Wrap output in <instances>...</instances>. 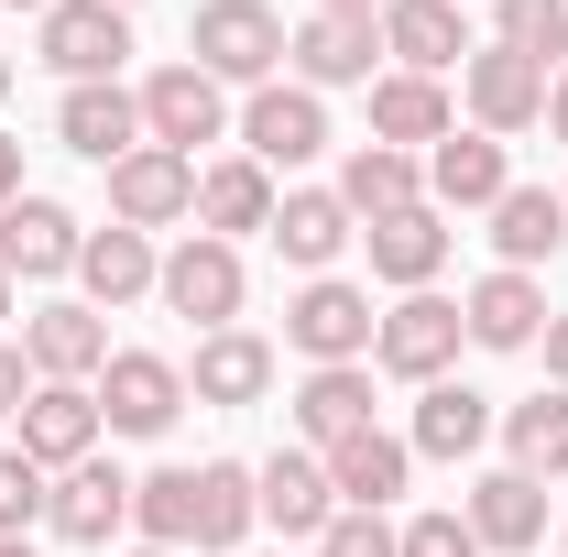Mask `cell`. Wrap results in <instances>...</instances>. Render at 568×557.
<instances>
[{"label":"cell","mask_w":568,"mask_h":557,"mask_svg":"<svg viewBox=\"0 0 568 557\" xmlns=\"http://www.w3.org/2000/svg\"><path fill=\"white\" fill-rule=\"evenodd\" d=\"M0 99H11V55H0Z\"/></svg>","instance_id":"c3c4849f"},{"label":"cell","mask_w":568,"mask_h":557,"mask_svg":"<svg viewBox=\"0 0 568 557\" xmlns=\"http://www.w3.org/2000/svg\"><path fill=\"white\" fill-rule=\"evenodd\" d=\"M372 55H383V22H339V11H306L295 33H284V67L295 88H372Z\"/></svg>","instance_id":"4fadbf2b"},{"label":"cell","mask_w":568,"mask_h":557,"mask_svg":"<svg viewBox=\"0 0 568 557\" xmlns=\"http://www.w3.org/2000/svg\"><path fill=\"white\" fill-rule=\"evenodd\" d=\"M77 252H88V230H77V209H55V198H11L0 209V274L11 284H55V274H77Z\"/></svg>","instance_id":"7c38bea8"},{"label":"cell","mask_w":568,"mask_h":557,"mask_svg":"<svg viewBox=\"0 0 568 557\" xmlns=\"http://www.w3.org/2000/svg\"><path fill=\"white\" fill-rule=\"evenodd\" d=\"M317 557H394V525H383V514H328Z\"/></svg>","instance_id":"f35d334b"},{"label":"cell","mask_w":568,"mask_h":557,"mask_svg":"<svg viewBox=\"0 0 568 557\" xmlns=\"http://www.w3.org/2000/svg\"><path fill=\"white\" fill-rule=\"evenodd\" d=\"M547 317H558V306H547V284H536V274H503V263L459 295L470 350H536V340H547Z\"/></svg>","instance_id":"9a60e30c"},{"label":"cell","mask_w":568,"mask_h":557,"mask_svg":"<svg viewBox=\"0 0 568 557\" xmlns=\"http://www.w3.org/2000/svg\"><path fill=\"white\" fill-rule=\"evenodd\" d=\"M142 142L197 164V142H230V88L209 67H153L142 77Z\"/></svg>","instance_id":"52a82bcc"},{"label":"cell","mask_w":568,"mask_h":557,"mask_svg":"<svg viewBox=\"0 0 568 557\" xmlns=\"http://www.w3.org/2000/svg\"><path fill=\"white\" fill-rule=\"evenodd\" d=\"M241 153H252L263 175L317 164V153H328V99H317V88H295V77L252 88V99H241Z\"/></svg>","instance_id":"5b68a950"},{"label":"cell","mask_w":568,"mask_h":557,"mask_svg":"<svg viewBox=\"0 0 568 557\" xmlns=\"http://www.w3.org/2000/svg\"><path fill=\"white\" fill-rule=\"evenodd\" d=\"M459 514H470L481 557H525V547H547V482H525V470H481Z\"/></svg>","instance_id":"d6986e66"},{"label":"cell","mask_w":568,"mask_h":557,"mask_svg":"<svg viewBox=\"0 0 568 557\" xmlns=\"http://www.w3.org/2000/svg\"><path fill=\"white\" fill-rule=\"evenodd\" d=\"M197 230L241 252V230H274V175L252 164V153H230V164H197Z\"/></svg>","instance_id":"f1b7e54d"},{"label":"cell","mask_w":568,"mask_h":557,"mask_svg":"<svg viewBox=\"0 0 568 557\" xmlns=\"http://www.w3.org/2000/svg\"><path fill=\"white\" fill-rule=\"evenodd\" d=\"M88 394H99V426H110V437H164V426L186 416V361H164V350H110V372H99Z\"/></svg>","instance_id":"277c9868"},{"label":"cell","mask_w":568,"mask_h":557,"mask_svg":"<svg viewBox=\"0 0 568 557\" xmlns=\"http://www.w3.org/2000/svg\"><path fill=\"white\" fill-rule=\"evenodd\" d=\"M153 274H164V252H153V230H88V252H77V284H88V306L110 317V306H132V295H153Z\"/></svg>","instance_id":"83f0119b"},{"label":"cell","mask_w":568,"mask_h":557,"mask_svg":"<svg viewBox=\"0 0 568 557\" xmlns=\"http://www.w3.org/2000/svg\"><path fill=\"white\" fill-rule=\"evenodd\" d=\"M459 340H470V328H459V306H448L437 284H426V295H394L383 328H372V372H394V383H416V394H426V383H448Z\"/></svg>","instance_id":"3957f363"},{"label":"cell","mask_w":568,"mask_h":557,"mask_svg":"<svg viewBox=\"0 0 568 557\" xmlns=\"http://www.w3.org/2000/svg\"><path fill=\"white\" fill-rule=\"evenodd\" d=\"M11 198H22V142L0 132V209H11Z\"/></svg>","instance_id":"7bdbcfd3"},{"label":"cell","mask_w":568,"mask_h":557,"mask_svg":"<svg viewBox=\"0 0 568 557\" xmlns=\"http://www.w3.org/2000/svg\"><path fill=\"white\" fill-rule=\"evenodd\" d=\"M22 459L55 482L77 459H99V394L88 383H33V405H22Z\"/></svg>","instance_id":"5bb4252c"},{"label":"cell","mask_w":568,"mask_h":557,"mask_svg":"<svg viewBox=\"0 0 568 557\" xmlns=\"http://www.w3.org/2000/svg\"><path fill=\"white\" fill-rule=\"evenodd\" d=\"M361 252H372V274L394 284V295H426L437 263H448V219H437V209H394V219L361 230Z\"/></svg>","instance_id":"4316f807"},{"label":"cell","mask_w":568,"mask_h":557,"mask_svg":"<svg viewBox=\"0 0 568 557\" xmlns=\"http://www.w3.org/2000/svg\"><path fill=\"white\" fill-rule=\"evenodd\" d=\"M110 11H142V0H110Z\"/></svg>","instance_id":"f907efd6"},{"label":"cell","mask_w":568,"mask_h":557,"mask_svg":"<svg viewBox=\"0 0 568 557\" xmlns=\"http://www.w3.org/2000/svg\"><path fill=\"white\" fill-rule=\"evenodd\" d=\"M186 67H209L219 88H274V67H284L274 0H209V11L186 22Z\"/></svg>","instance_id":"6da1fadb"},{"label":"cell","mask_w":568,"mask_h":557,"mask_svg":"<svg viewBox=\"0 0 568 557\" xmlns=\"http://www.w3.org/2000/svg\"><path fill=\"white\" fill-rule=\"evenodd\" d=\"M110 219H121V230H175V219H197V164L164 153V142L121 153V164H110Z\"/></svg>","instance_id":"30bf717a"},{"label":"cell","mask_w":568,"mask_h":557,"mask_svg":"<svg viewBox=\"0 0 568 557\" xmlns=\"http://www.w3.org/2000/svg\"><path fill=\"white\" fill-rule=\"evenodd\" d=\"M493 44H514V55H536V67L558 77V55H568V0H493Z\"/></svg>","instance_id":"d590c367"},{"label":"cell","mask_w":568,"mask_h":557,"mask_svg":"<svg viewBox=\"0 0 568 557\" xmlns=\"http://www.w3.org/2000/svg\"><path fill=\"white\" fill-rule=\"evenodd\" d=\"M351 241H361V219L339 209V186H295V198H274V252L295 263V274H328Z\"/></svg>","instance_id":"d4e9b609"},{"label":"cell","mask_w":568,"mask_h":557,"mask_svg":"<svg viewBox=\"0 0 568 557\" xmlns=\"http://www.w3.org/2000/svg\"><path fill=\"white\" fill-rule=\"evenodd\" d=\"M33 55L67 77V88H99V77H121V55H132V11H110V0H55V11L33 22Z\"/></svg>","instance_id":"8992f818"},{"label":"cell","mask_w":568,"mask_h":557,"mask_svg":"<svg viewBox=\"0 0 568 557\" xmlns=\"http://www.w3.org/2000/svg\"><path fill=\"white\" fill-rule=\"evenodd\" d=\"M405 482H416V448L383 437V426H361V437L328 448V492H339V514H383V503H405Z\"/></svg>","instance_id":"44dd1931"},{"label":"cell","mask_w":568,"mask_h":557,"mask_svg":"<svg viewBox=\"0 0 568 557\" xmlns=\"http://www.w3.org/2000/svg\"><path fill=\"white\" fill-rule=\"evenodd\" d=\"M339 209H351V219L426 209V164H416V153H394V142H361L351 164H339Z\"/></svg>","instance_id":"4dcf8cb0"},{"label":"cell","mask_w":568,"mask_h":557,"mask_svg":"<svg viewBox=\"0 0 568 557\" xmlns=\"http://www.w3.org/2000/svg\"><path fill=\"white\" fill-rule=\"evenodd\" d=\"M493 426H503L493 394H470V383H426L405 448H416V459H481V448H493Z\"/></svg>","instance_id":"484cf974"},{"label":"cell","mask_w":568,"mask_h":557,"mask_svg":"<svg viewBox=\"0 0 568 557\" xmlns=\"http://www.w3.org/2000/svg\"><path fill=\"white\" fill-rule=\"evenodd\" d=\"M252 492H263V525H274V536H328V514H339L317 448H274V459L252 470Z\"/></svg>","instance_id":"7402d4cb"},{"label":"cell","mask_w":568,"mask_h":557,"mask_svg":"<svg viewBox=\"0 0 568 557\" xmlns=\"http://www.w3.org/2000/svg\"><path fill=\"white\" fill-rule=\"evenodd\" d=\"M459 132V121H448V88H437V77H372V142H394V153H437V142Z\"/></svg>","instance_id":"f546056e"},{"label":"cell","mask_w":568,"mask_h":557,"mask_svg":"<svg viewBox=\"0 0 568 557\" xmlns=\"http://www.w3.org/2000/svg\"><path fill=\"white\" fill-rule=\"evenodd\" d=\"M383 55H394L405 77L470 67V22H459V0H394V11H383Z\"/></svg>","instance_id":"603a6c76"},{"label":"cell","mask_w":568,"mask_h":557,"mask_svg":"<svg viewBox=\"0 0 568 557\" xmlns=\"http://www.w3.org/2000/svg\"><path fill=\"white\" fill-rule=\"evenodd\" d=\"M558 241H568V198H547V186H503V198H493V252H503V274H536Z\"/></svg>","instance_id":"d6a6232c"},{"label":"cell","mask_w":568,"mask_h":557,"mask_svg":"<svg viewBox=\"0 0 568 557\" xmlns=\"http://www.w3.org/2000/svg\"><path fill=\"white\" fill-rule=\"evenodd\" d=\"M0 328H11V274H0Z\"/></svg>","instance_id":"7dc6e473"},{"label":"cell","mask_w":568,"mask_h":557,"mask_svg":"<svg viewBox=\"0 0 568 557\" xmlns=\"http://www.w3.org/2000/svg\"><path fill=\"white\" fill-rule=\"evenodd\" d=\"M22 361H33V383H99L110 372V317L67 295V306H33L22 317Z\"/></svg>","instance_id":"8fae6325"},{"label":"cell","mask_w":568,"mask_h":557,"mask_svg":"<svg viewBox=\"0 0 568 557\" xmlns=\"http://www.w3.org/2000/svg\"><path fill=\"white\" fill-rule=\"evenodd\" d=\"M372 328H383L372 295L339 284V274H306V284H295V306H284V340L306 350L317 372H328V361H372Z\"/></svg>","instance_id":"ba28073f"},{"label":"cell","mask_w":568,"mask_h":557,"mask_svg":"<svg viewBox=\"0 0 568 557\" xmlns=\"http://www.w3.org/2000/svg\"><path fill=\"white\" fill-rule=\"evenodd\" d=\"M284 416H295V437L328 459L339 437H361V426H372V361H328V372H306Z\"/></svg>","instance_id":"ffe728a7"},{"label":"cell","mask_w":568,"mask_h":557,"mask_svg":"<svg viewBox=\"0 0 568 557\" xmlns=\"http://www.w3.org/2000/svg\"><path fill=\"white\" fill-rule=\"evenodd\" d=\"M503 186H514V164H503L493 132H448L437 153H426V209H437V219H448V209H481V219H493Z\"/></svg>","instance_id":"cb8c5ba5"},{"label":"cell","mask_w":568,"mask_h":557,"mask_svg":"<svg viewBox=\"0 0 568 557\" xmlns=\"http://www.w3.org/2000/svg\"><path fill=\"white\" fill-rule=\"evenodd\" d=\"M55 142H67V153H88V164H121V153H142V88H121V77L67 88V99H55Z\"/></svg>","instance_id":"2e32d148"},{"label":"cell","mask_w":568,"mask_h":557,"mask_svg":"<svg viewBox=\"0 0 568 557\" xmlns=\"http://www.w3.org/2000/svg\"><path fill=\"white\" fill-rule=\"evenodd\" d=\"M274 394V340H252V328H209L197 361H186V405H263Z\"/></svg>","instance_id":"e0dca14e"},{"label":"cell","mask_w":568,"mask_h":557,"mask_svg":"<svg viewBox=\"0 0 568 557\" xmlns=\"http://www.w3.org/2000/svg\"><path fill=\"white\" fill-rule=\"evenodd\" d=\"M132 557H175V547H132Z\"/></svg>","instance_id":"681fc988"},{"label":"cell","mask_w":568,"mask_h":557,"mask_svg":"<svg viewBox=\"0 0 568 557\" xmlns=\"http://www.w3.org/2000/svg\"><path fill=\"white\" fill-rule=\"evenodd\" d=\"M44 470H33V459H22V448H0V536H33V525H44Z\"/></svg>","instance_id":"8d00e7d4"},{"label":"cell","mask_w":568,"mask_h":557,"mask_svg":"<svg viewBox=\"0 0 568 557\" xmlns=\"http://www.w3.org/2000/svg\"><path fill=\"white\" fill-rule=\"evenodd\" d=\"M153 295L209 340V328H241V295H252V274H241V252L230 241H209V230H186L175 252H164V274H153Z\"/></svg>","instance_id":"7a4b0ae2"},{"label":"cell","mask_w":568,"mask_h":557,"mask_svg":"<svg viewBox=\"0 0 568 557\" xmlns=\"http://www.w3.org/2000/svg\"><path fill=\"white\" fill-rule=\"evenodd\" d=\"M0 11H33V22H44V11H55V0H0Z\"/></svg>","instance_id":"f6af8a7d"},{"label":"cell","mask_w":568,"mask_h":557,"mask_svg":"<svg viewBox=\"0 0 568 557\" xmlns=\"http://www.w3.org/2000/svg\"><path fill=\"white\" fill-rule=\"evenodd\" d=\"M547 142H568V67L547 77Z\"/></svg>","instance_id":"b9f144b4"},{"label":"cell","mask_w":568,"mask_h":557,"mask_svg":"<svg viewBox=\"0 0 568 557\" xmlns=\"http://www.w3.org/2000/svg\"><path fill=\"white\" fill-rule=\"evenodd\" d=\"M33 405V361H22V340H0V416H22Z\"/></svg>","instance_id":"ab89813d"},{"label":"cell","mask_w":568,"mask_h":557,"mask_svg":"<svg viewBox=\"0 0 568 557\" xmlns=\"http://www.w3.org/2000/svg\"><path fill=\"white\" fill-rule=\"evenodd\" d=\"M252 525H263V492H252V470H241V459H197V547L230 557Z\"/></svg>","instance_id":"836d02e7"},{"label":"cell","mask_w":568,"mask_h":557,"mask_svg":"<svg viewBox=\"0 0 568 557\" xmlns=\"http://www.w3.org/2000/svg\"><path fill=\"white\" fill-rule=\"evenodd\" d=\"M459 88H470V132H493V142H514V132L547 121V67L514 55V44H481V55L459 67Z\"/></svg>","instance_id":"9c48e42d"},{"label":"cell","mask_w":568,"mask_h":557,"mask_svg":"<svg viewBox=\"0 0 568 557\" xmlns=\"http://www.w3.org/2000/svg\"><path fill=\"white\" fill-rule=\"evenodd\" d=\"M317 11H339V22H383L394 0H317Z\"/></svg>","instance_id":"ee69618b"},{"label":"cell","mask_w":568,"mask_h":557,"mask_svg":"<svg viewBox=\"0 0 568 557\" xmlns=\"http://www.w3.org/2000/svg\"><path fill=\"white\" fill-rule=\"evenodd\" d=\"M44 525H55L67 547H110V536L132 525V482H121L110 459H77V470H55V492H44Z\"/></svg>","instance_id":"ac0fdd59"},{"label":"cell","mask_w":568,"mask_h":557,"mask_svg":"<svg viewBox=\"0 0 568 557\" xmlns=\"http://www.w3.org/2000/svg\"><path fill=\"white\" fill-rule=\"evenodd\" d=\"M547 383L568 394V317H547Z\"/></svg>","instance_id":"60d3db41"},{"label":"cell","mask_w":568,"mask_h":557,"mask_svg":"<svg viewBox=\"0 0 568 557\" xmlns=\"http://www.w3.org/2000/svg\"><path fill=\"white\" fill-rule=\"evenodd\" d=\"M0 557H33V536H0Z\"/></svg>","instance_id":"bcb514c9"},{"label":"cell","mask_w":568,"mask_h":557,"mask_svg":"<svg viewBox=\"0 0 568 557\" xmlns=\"http://www.w3.org/2000/svg\"><path fill=\"white\" fill-rule=\"evenodd\" d=\"M394 557H481V536H470V514H416V525H394Z\"/></svg>","instance_id":"74e56055"},{"label":"cell","mask_w":568,"mask_h":557,"mask_svg":"<svg viewBox=\"0 0 568 557\" xmlns=\"http://www.w3.org/2000/svg\"><path fill=\"white\" fill-rule=\"evenodd\" d=\"M503 470H525V482H558L568 470V394L547 383V394H525V405H503Z\"/></svg>","instance_id":"1f68e13d"},{"label":"cell","mask_w":568,"mask_h":557,"mask_svg":"<svg viewBox=\"0 0 568 557\" xmlns=\"http://www.w3.org/2000/svg\"><path fill=\"white\" fill-rule=\"evenodd\" d=\"M132 525H142V547H197V470L132 482Z\"/></svg>","instance_id":"e575fe53"}]
</instances>
